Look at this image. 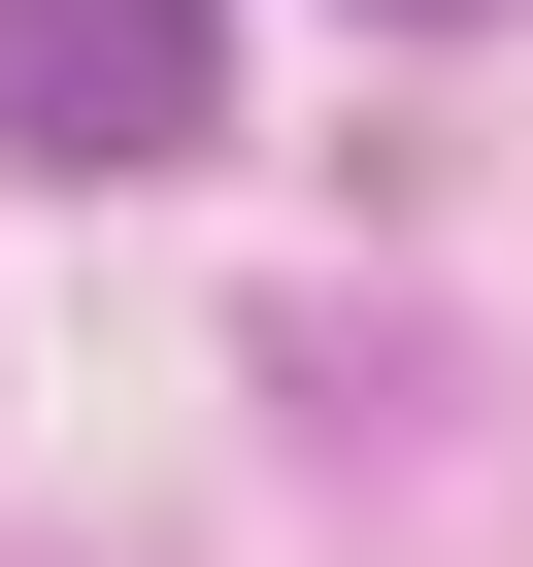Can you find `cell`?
<instances>
[{"instance_id":"7a4b0ae2","label":"cell","mask_w":533,"mask_h":567,"mask_svg":"<svg viewBox=\"0 0 533 567\" xmlns=\"http://www.w3.org/2000/svg\"><path fill=\"white\" fill-rule=\"evenodd\" d=\"M400 34H500V0H400Z\"/></svg>"},{"instance_id":"6da1fadb","label":"cell","mask_w":533,"mask_h":567,"mask_svg":"<svg viewBox=\"0 0 533 567\" xmlns=\"http://www.w3.org/2000/svg\"><path fill=\"white\" fill-rule=\"evenodd\" d=\"M233 101V0H0V134L34 167H200Z\"/></svg>"}]
</instances>
